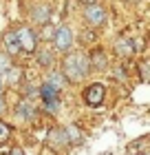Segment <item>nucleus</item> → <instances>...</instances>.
Returning <instances> with one entry per match:
<instances>
[{
	"instance_id": "f257e3e1",
	"label": "nucleus",
	"mask_w": 150,
	"mask_h": 155,
	"mask_svg": "<svg viewBox=\"0 0 150 155\" xmlns=\"http://www.w3.org/2000/svg\"><path fill=\"white\" fill-rule=\"evenodd\" d=\"M91 73V67H88V58L84 53H69L62 62V75L66 78L69 82L77 84L80 80H84Z\"/></svg>"
},
{
	"instance_id": "f03ea898",
	"label": "nucleus",
	"mask_w": 150,
	"mask_h": 155,
	"mask_svg": "<svg viewBox=\"0 0 150 155\" xmlns=\"http://www.w3.org/2000/svg\"><path fill=\"white\" fill-rule=\"evenodd\" d=\"M51 40H53V47L58 49V51H69L71 47H73V31H71V27H66V25H62V27H58V29H53V36H51Z\"/></svg>"
},
{
	"instance_id": "7ed1b4c3",
	"label": "nucleus",
	"mask_w": 150,
	"mask_h": 155,
	"mask_svg": "<svg viewBox=\"0 0 150 155\" xmlns=\"http://www.w3.org/2000/svg\"><path fill=\"white\" fill-rule=\"evenodd\" d=\"M40 97H42L44 109L49 111V113H58V109H60V91H55L51 84L44 82L40 87Z\"/></svg>"
},
{
	"instance_id": "20e7f679",
	"label": "nucleus",
	"mask_w": 150,
	"mask_h": 155,
	"mask_svg": "<svg viewBox=\"0 0 150 155\" xmlns=\"http://www.w3.org/2000/svg\"><path fill=\"white\" fill-rule=\"evenodd\" d=\"M104 97H106V87L102 82H93L84 89V102L88 107H102Z\"/></svg>"
},
{
	"instance_id": "39448f33",
	"label": "nucleus",
	"mask_w": 150,
	"mask_h": 155,
	"mask_svg": "<svg viewBox=\"0 0 150 155\" xmlns=\"http://www.w3.org/2000/svg\"><path fill=\"white\" fill-rule=\"evenodd\" d=\"M16 38H18V47L20 51H27V53H33L35 47H38V38L31 27H22V29L16 31Z\"/></svg>"
},
{
	"instance_id": "423d86ee",
	"label": "nucleus",
	"mask_w": 150,
	"mask_h": 155,
	"mask_svg": "<svg viewBox=\"0 0 150 155\" xmlns=\"http://www.w3.org/2000/svg\"><path fill=\"white\" fill-rule=\"evenodd\" d=\"M84 18H86V22L91 27H102L106 22V9L102 5H97V2L86 5L84 7Z\"/></svg>"
},
{
	"instance_id": "0eeeda50",
	"label": "nucleus",
	"mask_w": 150,
	"mask_h": 155,
	"mask_svg": "<svg viewBox=\"0 0 150 155\" xmlns=\"http://www.w3.org/2000/svg\"><path fill=\"white\" fill-rule=\"evenodd\" d=\"M135 51H137V45H135L132 38H119L115 40V53L119 55V58H132Z\"/></svg>"
},
{
	"instance_id": "6e6552de",
	"label": "nucleus",
	"mask_w": 150,
	"mask_h": 155,
	"mask_svg": "<svg viewBox=\"0 0 150 155\" xmlns=\"http://www.w3.org/2000/svg\"><path fill=\"white\" fill-rule=\"evenodd\" d=\"M49 144H51L53 149H58V151L66 149V146H69L66 131H64L62 126H58V129H51V131H49Z\"/></svg>"
},
{
	"instance_id": "1a4fd4ad",
	"label": "nucleus",
	"mask_w": 150,
	"mask_h": 155,
	"mask_svg": "<svg viewBox=\"0 0 150 155\" xmlns=\"http://www.w3.org/2000/svg\"><path fill=\"white\" fill-rule=\"evenodd\" d=\"M88 67H91V69H97V71H106V67H108V60H106V53H104L99 47L91 51Z\"/></svg>"
},
{
	"instance_id": "9d476101",
	"label": "nucleus",
	"mask_w": 150,
	"mask_h": 155,
	"mask_svg": "<svg viewBox=\"0 0 150 155\" xmlns=\"http://www.w3.org/2000/svg\"><path fill=\"white\" fill-rule=\"evenodd\" d=\"M31 18L35 22H40V25H46L49 18H51V7L49 5H35L33 11H31Z\"/></svg>"
},
{
	"instance_id": "9b49d317",
	"label": "nucleus",
	"mask_w": 150,
	"mask_h": 155,
	"mask_svg": "<svg viewBox=\"0 0 150 155\" xmlns=\"http://www.w3.org/2000/svg\"><path fill=\"white\" fill-rule=\"evenodd\" d=\"M16 113H18L20 120H33L35 117V107L31 102H20L16 107Z\"/></svg>"
},
{
	"instance_id": "f8f14e48",
	"label": "nucleus",
	"mask_w": 150,
	"mask_h": 155,
	"mask_svg": "<svg viewBox=\"0 0 150 155\" xmlns=\"http://www.w3.org/2000/svg\"><path fill=\"white\" fill-rule=\"evenodd\" d=\"M2 42H5V47H7V51H9V55H13V53H18V51H20V47H18V38H16V31H7V33H5V38H2Z\"/></svg>"
},
{
	"instance_id": "ddd939ff",
	"label": "nucleus",
	"mask_w": 150,
	"mask_h": 155,
	"mask_svg": "<svg viewBox=\"0 0 150 155\" xmlns=\"http://www.w3.org/2000/svg\"><path fill=\"white\" fill-rule=\"evenodd\" d=\"M128 153H132V155H146L148 153V137L135 140V142L128 146Z\"/></svg>"
},
{
	"instance_id": "4468645a",
	"label": "nucleus",
	"mask_w": 150,
	"mask_h": 155,
	"mask_svg": "<svg viewBox=\"0 0 150 155\" xmlns=\"http://www.w3.org/2000/svg\"><path fill=\"white\" fill-rule=\"evenodd\" d=\"M64 82H66V78L62 75V71H53V73H49V78H46V84H51L55 91H62Z\"/></svg>"
},
{
	"instance_id": "2eb2a0df",
	"label": "nucleus",
	"mask_w": 150,
	"mask_h": 155,
	"mask_svg": "<svg viewBox=\"0 0 150 155\" xmlns=\"http://www.w3.org/2000/svg\"><path fill=\"white\" fill-rule=\"evenodd\" d=\"M35 58H38V64L44 67V69H49L53 64V51H49V49H40V51L35 53Z\"/></svg>"
},
{
	"instance_id": "dca6fc26",
	"label": "nucleus",
	"mask_w": 150,
	"mask_h": 155,
	"mask_svg": "<svg viewBox=\"0 0 150 155\" xmlns=\"http://www.w3.org/2000/svg\"><path fill=\"white\" fill-rule=\"evenodd\" d=\"M64 131H66V137H69V144H82V133L77 131V126L75 124H69V126H64Z\"/></svg>"
},
{
	"instance_id": "f3484780",
	"label": "nucleus",
	"mask_w": 150,
	"mask_h": 155,
	"mask_svg": "<svg viewBox=\"0 0 150 155\" xmlns=\"http://www.w3.org/2000/svg\"><path fill=\"white\" fill-rule=\"evenodd\" d=\"M11 67H13V62H11V55L2 51V53H0V78H2L7 71H9Z\"/></svg>"
},
{
	"instance_id": "a211bd4d",
	"label": "nucleus",
	"mask_w": 150,
	"mask_h": 155,
	"mask_svg": "<svg viewBox=\"0 0 150 155\" xmlns=\"http://www.w3.org/2000/svg\"><path fill=\"white\" fill-rule=\"evenodd\" d=\"M5 75L9 78V84H16V82L20 80V78H22V69H18V67H11V69H9V71H7Z\"/></svg>"
},
{
	"instance_id": "6ab92c4d",
	"label": "nucleus",
	"mask_w": 150,
	"mask_h": 155,
	"mask_svg": "<svg viewBox=\"0 0 150 155\" xmlns=\"http://www.w3.org/2000/svg\"><path fill=\"white\" fill-rule=\"evenodd\" d=\"M9 135H11V126L0 120V144H5L7 140H9Z\"/></svg>"
},
{
	"instance_id": "aec40b11",
	"label": "nucleus",
	"mask_w": 150,
	"mask_h": 155,
	"mask_svg": "<svg viewBox=\"0 0 150 155\" xmlns=\"http://www.w3.org/2000/svg\"><path fill=\"white\" fill-rule=\"evenodd\" d=\"M139 73H141V80H148V62H141L139 64Z\"/></svg>"
},
{
	"instance_id": "412c9836",
	"label": "nucleus",
	"mask_w": 150,
	"mask_h": 155,
	"mask_svg": "<svg viewBox=\"0 0 150 155\" xmlns=\"http://www.w3.org/2000/svg\"><path fill=\"white\" fill-rule=\"evenodd\" d=\"M9 155H24V149L22 146H13V149L9 151Z\"/></svg>"
},
{
	"instance_id": "4be33fe9",
	"label": "nucleus",
	"mask_w": 150,
	"mask_h": 155,
	"mask_svg": "<svg viewBox=\"0 0 150 155\" xmlns=\"http://www.w3.org/2000/svg\"><path fill=\"white\" fill-rule=\"evenodd\" d=\"M2 113H5V97L0 95V115H2Z\"/></svg>"
},
{
	"instance_id": "5701e85b",
	"label": "nucleus",
	"mask_w": 150,
	"mask_h": 155,
	"mask_svg": "<svg viewBox=\"0 0 150 155\" xmlns=\"http://www.w3.org/2000/svg\"><path fill=\"white\" fill-rule=\"evenodd\" d=\"M93 2H95V0H84V5H93Z\"/></svg>"
},
{
	"instance_id": "b1692460",
	"label": "nucleus",
	"mask_w": 150,
	"mask_h": 155,
	"mask_svg": "<svg viewBox=\"0 0 150 155\" xmlns=\"http://www.w3.org/2000/svg\"><path fill=\"white\" fill-rule=\"evenodd\" d=\"M128 2H141V0H128Z\"/></svg>"
},
{
	"instance_id": "393cba45",
	"label": "nucleus",
	"mask_w": 150,
	"mask_h": 155,
	"mask_svg": "<svg viewBox=\"0 0 150 155\" xmlns=\"http://www.w3.org/2000/svg\"><path fill=\"white\" fill-rule=\"evenodd\" d=\"M0 91H2V78H0Z\"/></svg>"
}]
</instances>
